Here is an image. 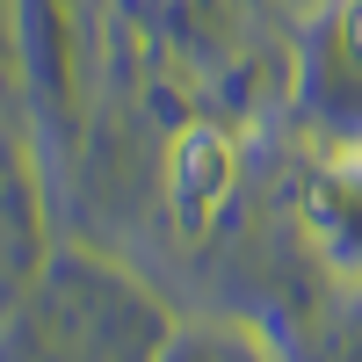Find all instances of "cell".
<instances>
[{"mask_svg": "<svg viewBox=\"0 0 362 362\" xmlns=\"http://www.w3.org/2000/svg\"><path fill=\"white\" fill-rule=\"evenodd\" d=\"M232 174H239V160H232V138L218 124L174 131V145H167V203H174L181 239H203L210 232L218 203L232 196Z\"/></svg>", "mask_w": 362, "mask_h": 362, "instance_id": "6da1fadb", "label": "cell"}, {"mask_svg": "<svg viewBox=\"0 0 362 362\" xmlns=\"http://www.w3.org/2000/svg\"><path fill=\"white\" fill-rule=\"evenodd\" d=\"M341 37H348V51L362 58V0H348V8H341Z\"/></svg>", "mask_w": 362, "mask_h": 362, "instance_id": "7a4b0ae2", "label": "cell"}]
</instances>
